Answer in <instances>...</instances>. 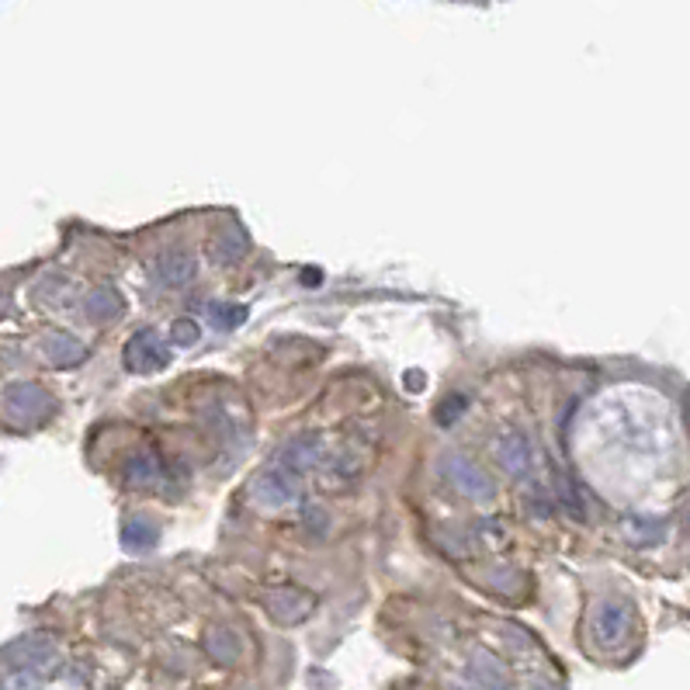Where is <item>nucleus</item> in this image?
<instances>
[{"mask_svg": "<svg viewBox=\"0 0 690 690\" xmlns=\"http://www.w3.org/2000/svg\"><path fill=\"white\" fill-rule=\"evenodd\" d=\"M320 462V441H309V438H299L292 441L289 448L281 451V465H289V468H305V465H316Z\"/></svg>", "mask_w": 690, "mask_h": 690, "instance_id": "obj_12", "label": "nucleus"}, {"mask_svg": "<svg viewBox=\"0 0 690 690\" xmlns=\"http://www.w3.org/2000/svg\"><path fill=\"white\" fill-rule=\"evenodd\" d=\"M628 625H632V607L622 604V601H604L597 611H593V638H597V646L604 649H614L617 642L628 635Z\"/></svg>", "mask_w": 690, "mask_h": 690, "instance_id": "obj_4", "label": "nucleus"}, {"mask_svg": "<svg viewBox=\"0 0 690 690\" xmlns=\"http://www.w3.org/2000/svg\"><path fill=\"white\" fill-rule=\"evenodd\" d=\"M157 538H160V531H157V525H153L150 517H129L126 528H122V545H126L129 552H147V549H153Z\"/></svg>", "mask_w": 690, "mask_h": 690, "instance_id": "obj_10", "label": "nucleus"}, {"mask_svg": "<svg viewBox=\"0 0 690 690\" xmlns=\"http://www.w3.org/2000/svg\"><path fill=\"white\" fill-rule=\"evenodd\" d=\"M53 662H42V666H14L11 673L0 677V690H42L45 677H50Z\"/></svg>", "mask_w": 690, "mask_h": 690, "instance_id": "obj_11", "label": "nucleus"}, {"mask_svg": "<svg viewBox=\"0 0 690 690\" xmlns=\"http://www.w3.org/2000/svg\"><path fill=\"white\" fill-rule=\"evenodd\" d=\"M198 344V323L195 320H177L171 326V347H192Z\"/></svg>", "mask_w": 690, "mask_h": 690, "instance_id": "obj_16", "label": "nucleus"}, {"mask_svg": "<svg viewBox=\"0 0 690 690\" xmlns=\"http://www.w3.org/2000/svg\"><path fill=\"white\" fill-rule=\"evenodd\" d=\"M122 295H118L115 289H98V292H90L84 299V313L90 323H111L122 316Z\"/></svg>", "mask_w": 690, "mask_h": 690, "instance_id": "obj_8", "label": "nucleus"}, {"mask_svg": "<svg viewBox=\"0 0 690 690\" xmlns=\"http://www.w3.org/2000/svg\"><path fill=\"white\" fill-rule=\"evenodd\" d=\"M254 496L260 499L265 507H289L292 499L299 496V472L289 468V465H271L268 472L257 475L254 483Z\"/></svg>", "mask_w": 690, "mask_h": 690, "instance_id": "obj_3", "label": "nucleus"}, {"mask_svg": "<svg viewBox=\"0 0 690 690\" xmlns=\"http://www.w3.org/2000/svg\"><path fill=\"white\" fill-rule=\"evenodd\" d=\"M247 254V236L236 229L233 236H223L219 240V260H226V265H233V260H240Z\"/></svg>", "mask_w": 690, "mask_h": 690, "instance_id": "obj_15", "label": "nucleus"}, {"mask_svg": "<svg viewBox=\"0 0 690 690\" xmlns=\"http://www.w3.org/2000/svg\"><path fill=\"white\" fill-rule=\"evenodd\" d=\"M171 347H166L153 330H142L136 337L126 344V368L136 371V375H150V371H160L171 365Z\"/></svg>", "mask_w": 690, "mask_h": 690, "instance_id": "obj_2", "label": "nucleus"}, {"mask_svg": "<svg viewBox=\"0 0 690 690\" xmlns=\"http://www.w3.org/2000/svg\"><path fill=\"white\" fill-rule=\"evenodd\" d=\"M160 475V468H157V462L147 455V459H136L132 465H129V479L132 483H153Z\"/></svg>", "mask_w": 690, "mask_h": 690, "instance_id": "obj_17", "label": "nucleus"}, {"mask_svg": "<svg viewBox=\"0 0 690 690\" xmlns=\"http://www.w3.org/2000/svg\"><path fill=\"white\" fill-rule=\"evenodd\" d=\"M205 649H208V656L216 662H236V659H240V642H236L233 632H223V628L208 632Z\"/></svg>", "mask_w": 690, "mask_h": 690, "instance_id": "obj_13", "label": "nucleus"}, {"mask_svg": "<svg viewBox=\"0 0 690 690\" xmlns=\"http://www.w3.org/2000/svg\"><path fill=\"white\" fill-rule=\"evenodd\" d=\"M195 271H198V260L187 250H171L157 260V278H160V284H166V289H181V284L195 278Z\"/></svg>", "mask_w": 690, "mask_h": 690, "instance_id": "obj_6", "label": "nucleus"}, {"mask_svg": "<svg viewBox=\"0 0 690 690\" xmlns=\"http://www.w3.org/2000/svg\"><path fill=\"white\" fill-rule=\"evenodd\" d=\"M531 690H559V687H552V683H538V687H531Z\"/></svg>", "mask_w": 690, "mask_h": 690, "instance_id": "obj_18", "label": "nucleus"}, {"mask_svg": "<svg viewBox=\"0 0 690 690\" xmlns=\"http://www.w3.org/2000/svg\"><path fill=\"white\" fill-rule=\"evenodd\" d=\"M496 455H499V462L507 465V472L520 475L531 465V444H528V438H520V434H507L504 441L496 444Z\"/></svg>", "mask_w": 690, "mask_h": 690, "instance_id": "obj_9", "label": "nucleus"}, {"mask_svg": "<svg viewBox=\"0 0 690 690\" xmlns=\"http://www.w3.org/2000/svg\"><path fill=\"white\" fill-rule=\"evenodd\" d=\"M444 475H448V483L455 486L459 493L472 496V499H489L493 496V479L479 468V465H472L468 459L462 455H448L444 459Z\"/></svg>", "mask_w": 690, "mask_h": 690, "instance_id": "obj_5", "label": "nucleus"}, {"mask_svg": "<svg viewBox=\"0 0 690 690\" xmlns=\"http://www.w3.org/2000/svg\"><path fill=\"white\" fill-rule=\"evenodd\" d=\"M42 354H45V362H50V365L69 368V365L84 362L87 347H84L77 337H69V333H53V337H45V341H42Z\"/></svg>", "mask_w": 690, "mask_h": 690, "instance_id": "obj_7", "label": "nucleus"}, {"mask_svg": "<svg viewBox=\"0 0 690 690\" xmlns=\"http://www.w3.org/2000/svg\"><path fill=\"white\" fill-rule=\"evenodd\" d=\"M208 316L219 330H233V326H240L247 320V309L244 305H208Z\"/></svg>", "mask_w": 690, "mask_h": 690, "instance_id": "obj_14", "label": "nucleus"}, {"mask_svg": "<svg viewBox=\"0 0 690 690\" xmlns=\"http://www.w3.org/2000/svg\"><path fill=\"white\" fill-rule=\"evenodd\" d=\"M0 410L14 427H35L53 413V396L35 382H11L0 392Z\"/></svg>", "mask_w": 690, "mask_h": 690, "instance_id": "obj_1", "label": "nucleus"}]
</instances>
